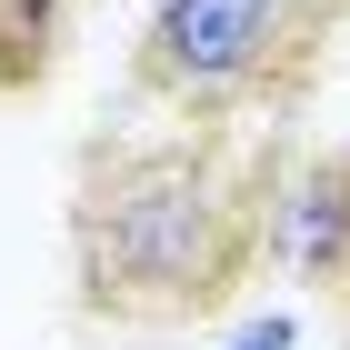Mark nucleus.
Instances as JSON below:
<instances>
[{
  "label": "nucleus",
  "mask_w": 350,
  "mask_h": 350,
  "mask_svg": "<svg viewBox=\"0 0 350 350\" xmlns=\"http://www.w3.org/2000/svg\"><path fill=\"white\" fill-rule=\"evenodd\" d=\"M260 131H150L90 140L70 190V270L100 321H200L260 270V211L280 180Z\"/></svg>",
  "instance_id": "f257e3e1"
},
{
  "label": "nucleus",
  "mask_w": 350,
  "mask_h": 350,
  "mask_svg": "<svg viewBox=\"0 0 350 350\" xmlns=\"http://www.w3.org/2000/svg\"><path fill=\"white\" fill-rule=\"evenodd\" d=\"M340 0H150L131 40V90L180 131H250L321 70Z\"/></svg>",
  "instance_id": "f03ea898"
},
{
  "label": "nucleus",
  "mask_w": 350,
  "mask_h": 350,
  "mask_svg": "<svg viewBox=\"0 0 350 350\" xmlns=\"http://www.w3.org/2000/svg\"><path fill=\"white\" fill-rule=\"evenodd\" d=\"M260 260L291 291H350V161L340 150L280 161L270 211H260Z\"/></svg>",
  "instance_id": "7ed1b4c3"
},
{
  "label": "nucleus",
  "mask_w": 350,
  "mask_h": 350,
  "mask_svg": "<svg viewBox=\"0 0 350 350\" xmlns=\"http://www.w3.org/2000/svg\"><path fill=\"white\" fill-rule=\"evenodd\" d=\"M230 350H300V321L291 310H250V321L230 330Z\"/></svg>",
  "instance_id": "20e7f679"
}]
</instances>
